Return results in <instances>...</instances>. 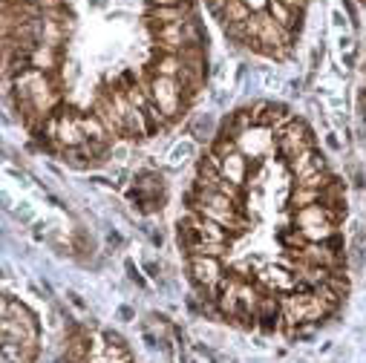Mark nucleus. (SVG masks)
Listing matches in <instances>:
<instances>
[{
	"label": "nucleus",
	"mask_w": 366,
	"mask_h": 363,
	"mask_svg": "<svg viewBox=\"0 0 366 363\" xmlns=\"http://www.w3.org/2000/svg\"><path fill=\"white\" fill-rule=\"evenodd\" d=\"M326 147H329V150H340V147H343L340 139H337V133H326Z\"/></svg>",
	"instance_id": "24"
},
{
	"label": "nucleus",
	"mask_w": 366,
	"mask_h": 363,
	"mask_svg": "<svg viewBox=\"0 0 366 363\" xmlns=\"http://www.w3.org/2000/svg\"><path fill=\"white\" fill-rule=\"evenodd\" d=\"M188 133L194 136V141H199V144H211L214 139H217V124H214V119L205 113V116H197L191 124H188Z\"/></svg>",
	"instance_id": "15"
},
{
	"label": "nucleus",
	"mask_w": 366,
	"mask_h": 363,
	"mask_svg": "<svg viewBox=\"0 0 366 363\" xmlns=\"http://www.w3.org/2000/svg\"><path fill=\"white\" fill-rule=\"evenodd\" d=\"M280 4H286L292 9H306V0H280Z\"/></svg>",
	"instance_id": "26"
},
{
	"label": "nucleus",
	"mask_w": 366,
	"mask_h": 363,
	"mask_svg": "<svg viewBox=\"0 0 366 363\" xmlns=\"http://www.w3.org/2000/svg\"><path fill=\"white\" fill-rule=\"evenodd\" d=\"M147 93H150V101L167 116V121L173 124L176 119L185 116V89L176 78H164V75H150L147 81Z\"/></svg>",
	"instance_id": "1"
},
{
	"label": "nucleus",
	"mask_w": 366,
	"mask_h": 363,
	"mask_svg": "<svg viewBox=\"0 0 366 363\" xmlns=\"http://www.w3.org/2000/svg\"><path fill=\"white\" fill-rule=\"evenodd\" d=\"M185 265H188L191 283L205 294L202 300H217L219 283H222V277H225L222 259H217V257H202V254H191V257H185Z\"/></svg>",
	"instance_id": "2"
},
{
	"label": "nucleus",
	"mask_w": 366,
	"mask_h": 363,
	"mask_svg": "<svg viewBox=\"0 0 366 363\" xmlns=\"http://www.w3.org/2000/svg\"><path fill=\"white\" fill-rule=\"evenodd\" d=\"M286 164H289V173L295 176V182H297V179H303V176H312V173L329 170V164H326V153H323V150H317V147L303 150L300 156H295V159H292V161H286Z\"/></svg>",
	"instance_id": "7"
},
{
	"label": "nucleus",
	"mask_w": 366,
	"mask_h": 363,
	"mask_svg": "<svg viewBox=\"0 0 366 363\" xmlns=\"http://www.w3.org/2000/svg\"><path fill=\"white\" fill-rule=\"evenodd\" d=\"M360 121H363V127H366V110H360Z\"/></svg>",
	"instance_id": "33"
},
{
	"label": "nucleus",
	"mask_w": 366,
	"mask_h": 363,
	"mask_svg": "<svg viewBox=\"0 0 366 363\" xmlns=\"http://www.w3.org/2000/svg\"><path fill=\"white\" fill-rule=\"evenodd\" d=\"M222 176L228 182H234L237 188H245L248 185V176H251V159L245 153H231L228 159H222Z\"/></svg>",
	"instance_id": "10"
},
{
	"label": "nucleus",
	"mask_w": 366,
	"mask_h": 363,
	"mask_svg": "<svg viewBox=\"0 0 366 363\" xmlns=\"http://www.w3.org/2000/svg\"><path fill=\"white\" fill-rule=\"evenodd\" d=\"M254 317L262 332H274L277 329V320H283V297H277V292H262Z\"/></svg>",
	"instance_id": "5"
},
{
	"label": "nucleus",
	"mask_w": 366,
	"mask_h": 363,
	"mask_svg": "<svg viewBox=\"0 0 366 363\" xmlns=\"http://www.w3.org/2000/svg\"><path fill=\"white\" fill-rule=\"evenodd\" d=\"M104 352H102V357H104V363H130L133 360V354H130V346H127V340L122 337V334H116V332H104Z\"/></svg>",
	"instance_id": "12"
},
{
	"label": "nucleus",
	"mask_w": 366,
	"mask_h": 363,
	"mask_svg": "<svg viewBox=\"0 0 366 363\" xmlns=\"http://www.w3.org/2000/svg\"><path fill=\"white\" fill-rule=\"evenodd\" d=\"M182 72V58L170 52H159L150 64V75H164V78H179Z\"/></svg>",
	"instance_id": "14"
},
{
	"label": "nucleus",
	"mask_w": 366,
	"mask_h": 363,
	"mask_svg": "<svg viewBox=\"0 0 366 363\" xmlns=\"http://www.w3.org/2000/svg\"><path fill=\"white\" fill-rule=\"evenodd\" d=\"M265 12H268L274 21H277L286 32L300 35V29H303V18H306V9H292V6L280 4V0H268V4H265Z\"/></svg>",
	"instance_id": "9"
},
{
	"label": "nucleus",
	"mask_w": 366,
	"mask_h": 363,
	"mask_svg": "<svg viewBox=\"0 0 366 363\" xmlns=\"http://www.w3.org/2000/svg\"><path fill=\"white\" fill-rule=\"evenodd\" d=\"M119 317H122L124 323H127V320H133V309H130V306H122V309H119Z\"/></svg>",
	"instance_id": "27"
},
{
	"label": "nucleus",
	"mask_w": 366,
	"mask_h": 363,
	"mask_svg": "<svg viewBox=\"0 0 366 363\" xmlns=\"http://www.w3.org/2000/svg\"><path fill=\"white\" fill-rule=\"evenodd\" d=\"M194 150H197V141H182V144H176L173 153H170V167L185 164V161L194 156Z\"/></svg>",
	"instance_id": "18"
},
{
	"label": "nucleus",
	"mask_w": 366,
	"mask_h": 363,
	"mask_svg": "<svg viewBox=\"0 0 366 363\" xmlns=\"http://www.w3.org/2000/svg\"><path fill=\"white\" fill-rule=\"evenodd\" d=\"M309 306H312V292H289L283 297V320L289 326H303L309 320Z\"/></svg>",
	"instance_id": "8"
},
{
	"label": "nucleus",
	"mask_w": 366,
	"mask_h": 363,
	"mask_svg": "<svg viewBox=\"0 0 366 363\" xmlns=\"http://www.w3.org/2000/svg\"><path fill=\"white\" fill-rule=\"evenodd\" d=\"M124 268H127V277H130V280H133L136 286H142V289L147 286V283H144V277H142V271H139V268L133 265V259H127V262H124Z\"/></svg>",
	"instance_id": "22"
},
{
	"label": "nucleus",
	"mask_w": 366,
	"mask_h": 363,
	"mask_svg": "<svg viewBox=\"0 0 366 363\" xmlns=\"http://www.w3.org/2000/svg\"><path fill=\"white\" fill-rule=\"evenodd\" d=\"M182 0H150V6H176Z\"/></svg>",
	"instance_id": "28"
},
{
	"label": "nucleus",
	"mask_w": 366,
	"mask_h": 363,
	"mask_svg": "<svg viewBox=\"0 0 366 363\" xmlns=\"http://www.w3.org/2000/svg\"><path fill=\"white\" fill-rule=\"evenodd\" d=\"M66 297H69V303H72V306H75V309H84V300H81V297H78V294H75V292H69V294H66Z\"/></svg>",
	"instance_id": "30"
},
{
	"label": "nucleus",
	"mask_w": 366,
	"mask_h": 363,
	"mask_svg": "<svg viewBox=\"0 0 366 363\" xmlns=\"http://www.w3.org/2000/svg\"><path fill=\"white\" fill-rule=\"evenodd\" d=\"M346 21H349V18H346L340 9H335V12H332V24H335L337 29H346Z\"/></svg>",
	"instance_id": "23"
},
{
	"label": "nucleus",
	"mask_w": 366,
	"mask_h": 363,
	"mask_svg": "<svg viewBox=\"0 0 366 363\" xmlns=\"http://www.w3.org/2000/svg\"><path fill=\"white\" fill-rule=\"evenodd\" d=\"M130 363H133V360H130Z\"/></svg>",
	"instance_id": "34"
},
{
	"label": "nucleus",
	"mask_w": 366,
	"mask_h": 363,
	"mask_svg": "<svg viewBox=\"0 0 366 363\" xmlns=\"http://www.w3.org/2000/svg\"><path fill=\"white\" fill-rule=\"evenodd\" d=\"M251 18H254V12H251V6H248V0H228L225 9L219 12V24H222V26L245 24V21H251Z\"/></svg>",
	"instance_id": "13"
},
{
	"label": "nucleus",
	"mask_w": 366,
	"mask_h": 363,
	"mask_svg": "<svg viewBox=\"0 0 366 363\" xmlns=\"http://www.w3.org/2000/svg\"><path fill=\"white\" fill-rule=\"evenodd\" d=\"M326 286H332L343 300L349 297V277H346V274H337V271H332L329 280H326Z\"/></svg>",
	"instance_id": "19"
},
{
	"label": "nucleus",
	"mask_w": 366,
	"mask_h": 363,
	"mask_svg": "<svg viewBox=\"0 0 366 363\" xmlns=\"http://www.w3.org/2000/svg\"><path fill=\"white\" fill-rule=\"evenodd\" d=\"M317 202H320V191H309V188H300V185H295V191L289 197L292 211H300V208H309V205H317Z\"/></svg>",
	"instance_id": "16"
},
{
	"label": "nucleus",
	"mask_w": 366,
	"mask_h": 363,
	"mask_svg": "<svg viewBox=\"0 0 366 363\" xmlns=\"http://www.w3.org/2000/svg\"><path fill=\"white\" fill-rule=\"evenodd\" d=\"M107 242H110V245H122V237H119L116 231H110V234H107Z\"/></svg>",
	"instance_id": "31"
},
{
	"label": "nucleus",
	"mask_w": 366,
	"mask_h": 363,
	"mask_svg": "<svg viewBox=\"0 0 366 363\" xmlns=\"http://www.w3.org/2000/svg\"><path fill=\"white\" fill-rule=\"evenodd\" d=\"M150 35H153V44H156L159 52L179 55L182 49L188 46V41H185V26H182V24H164V26H156V29H150Z\"/></svg>",
	"instance_id": "6"
},
{
	"label": "nucleus",
	"mask_w": 366,
	"mask_h": 363,
	"mask_svg": "<svg viewBox=\"0 0 366 363\" xmlns=\"http://www.w3.org/2000/svg\"><path fill=\"white\" fill-rule=\"evenodd\" d=\"M179 363H197V360H194V357H191V354H188L185 349L179 346Z\"/></svg>",
	"instance_id": "29"
},
{
	"label": "nucleus",
	"mask_w": 366,
	"mask_h": 363,
	"mask_svg": "<svg viewBox=\"0 0 366 363\" xmlns=\"http://www.w3.org/2000/svg\"><path fill=\"white\" fill-rule=\"evenodd\" d=\"M337 46H340V52L346 55V64H355V38H352V35H340Z\"/></svg>",
	"instance_id": "20"
},
{
	"label": "nucleus",
	"mask_w": 366,
	"mask_h": 363,
	"mask_svg": "<svg viewBox=\"0 0 366 363\" xmlns=\"http://www.w3.org/2000/svg\"><path fill=\"white\" fill-rule=\"evenodd\" d=\"M194 15H197L194 0H182V4H176V6H147L144 24H147V29H156V26H164V24H185Z\"/></svg>",
	"instance_id": "4"
},
{
	"label": "nucleus",
	"mask_w": 366,
	"mask_h": 363,
	"mask_svg": "<svg viewBox=\"0 0 366 363\" xmlns=\"http://www.w3.org/2000/svg\"><path fill=\"white\" fill-rule=\"evenodd\" d=\"M259 280L268 286V292H289V289H297V277L295 271H283L280 265H268L259 271Z\"/></svg>",
	"instance_id": "11"
},
{
	"label": "nucleus",
	"mask_w": 366,
	"mask_h": 363,
	"mask_svg": "<svg viewBox=\"0 0 366 363\" xmlns=\"http://www.w3.org/2000/svg\"><path fill=\"white\" fill-rule=\"evenodd\" d=\"M274 144H277V153H280L286 161H292V159L300 156L303 150L317 147L312 127H309L303 119H297V116H295L289 124H283L280 130H274Z\"/></svg>",
	"instance_id": "3"
},
{
	"label": "nucleus",
	"mask_w": 366,
	"mask_h": 363,
	"mask_svg": "<svg viewBox=\"0 0 366 363\" xmlns=\"http://www.w3.org/2000/svg\"><path fill=\"white\" fill-rule=\"evenodd\" d=\"M144 271H147V277H159V265H156L153 259L144 262Z\"/></svg>",
	"instance_id": "25"
},
{
	"label": "nucleus",
	"mask_w": 366,
	"mask_h": 363,
	"mask_svg": "<svg viewBox=\"0 0 366 363\" xmlns=\"http://www.w3.org/2000/svg\"><path fill=\"white\" fill-rule=\"evenodd\" d=\"M323 55H326V46H323V41H317L315 44V49H312V72H317L320 69V61H323Z\"/></svg>",
	"instance_id": "21"
},
{
	"label": "nucleus",
	"mask_w": 366,
	"mask_h": 363,
	"mask_svg": "<svg viewBox=\"0 0 366 363\" xmlns=\"http://www.w3.org/2000/svg\"><path fill=\"white\" fill-rule=\"evenodd\" d=\"M228 248H231V242H197L191 254H202V257H217V259H222ZM191 254H188V257H191Z\"/></svg>",
	"instance_id": "17"
},
{
	"label": "nucleus",
	"mask_w": 366,
	"mask_h": 363,
	"mask_svg": "<svg viewBox=\"0 0 366 363\" xmlns=\"http://www.w3.org/2000/svg\"><path fill=\"white\" fill-rule=\"evenodd\" d=\"M360 110H366V89L360 93Z\"/></svg>",
	"instance_id": "32"
}]
</instances>
